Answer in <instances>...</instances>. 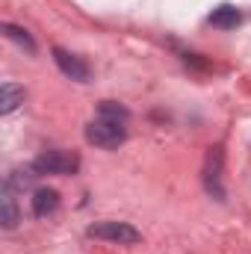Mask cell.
<instances>
[{
    "label": "cell",
    "instance_id": "1",
    "mask_svg": "<svg viewBox=\"0 0 251 254\" xmlns=\"http://www.w3.org/2000/svg\"><path fill=\"white\" fill-rule=\"evenodd\" d=\"M77 169H80V157L74 151H63V148L39 154L36 163H33L36 175H74Z\"/></svg>",
    "mask_w": 251,
    "mask_h": 254
},
{
    "label": "cell",
    "instance_id": "2",
    "mask_svg": "<svg viewBox=\"0 0 251 254\" xmlns=\"http://www.w3.org/2000/svg\"><path fill=\"white\" fill-rule=\"evenodd\" d=\"M127 139V130L125 125H116V122H104V119H95L86 125V142L95 145V148H119L122 142Z\"/></svg>",
    "mask_w": 251,
    "mask_h": 254
},
{
    "label": "cell",
    "instance_id": "3",
    "mask_svg": "<svg viewBox=\"0 0 251 254\" xmlns=\"http://www.w3.org/2000/svg\"><path fill=\"white\" fill-rule=\"evenodd\" d=\"M86 234L95 237V240L119 243V246H136V243L142 240V234H139L133 225H127V222H95V225H89Z\"/></svg>",
    "mask_w": 251,
    "mask_h": 254
},
{
    "label": "cell",
    "instance_id": "4",
    "mask_svg": "<svg viewBox=\"0 0 251 254\" xmlns=\"http://www.w3.org/2000/svg\"><path fill=\"white\" fill-rule=\"evenodd\" d=\"M54 63L60 65V71H63L65 77H71V80H77V83H89V77H92L89 65L83 63L80 57L68 54L65 48H54Z\"/></svg>",
    "mask_w": 251,
    "mask_h": 254
},
{
    "label": "cell",
    "instance_id": "5",
    "mask_svg": "<svg viewBox=\"0 0 251 254\" xmlns=\"http://www.w3.org/2000/svg\"><path fill=\"white\" fill-rule=\"evenodd\" d=\"M210 24L219 27V30H237L243 24V12L234 6V3H219L213 12H210Z\"/></svg>",
    "mask_w": 251,
    "mask_h": 254
},
{
    "label": "cell",
    "instance_id": "6",
    "mask_svg": "<svg viewBox=\"0 0 251 254\" xmlns=\"http://www.w3.org/2000/svg\"><path fill=\"white\" fill-rule=\"evenodd\" d=\"M24 86H18V83H12V80H6L3 86H0V113L3 116H9L12 110H18L21 104H24Z\"/></svg>",
    "mask_w": 251,
    "mask_h": 254
},
{
    "label": "cell",
    "instance_id": "7",
    "mask_svg": "<svg viewBox=\"0 0 251 254\" xmlns=\"http://www.w3.org/2000/svg\"><path fill=\"white\" fill-rule=\"evenodd\" d=\"M60 207V192L57 190H48V187H42V190L33 192V213L36 216H51L54 210Z\"/></svg>",
    "mask_w": 251,
    "mask_h": 254
},
{
    "label": "cell",
    "instance_id": "8",
    "mask_svg": "<svg viewBox=\"0 0 251 254\" xmlns=\"http://www.w3.org/2000/svg\"><path fill=\"white\" fill-rule=\"evenodd\" d=\"M95 119H104V122L125 125L127 119H130V113H127V107H122L119 101H101V104H98V113H95Z\"/></svg>",
    "mask_w": 251,
    "mask_h": 254
},
{
    "label": "cell",
    "instance_id": "9",
    "mask_svg": "<svg viewBox=\"0 0 251 254\" xmlns=\"http://www.w3.org/2000/svg\"><path fill=\"white\" fill-rule=\"evenodd\" d=\"M3 36H6L9 42L21 45L27 54H33V51H36V42H33V36H30L24 27H15V24H3Z\"/></svg>",
    "mask_w": 251,
    "mask_h": 254
},
{
    "label": "cell",
    "instance_id": "10",
    "mask_svg": "<svg viewBox=\"0 0 251 254\" xmlns=\"http://www.w3.org/2000/svg\"><path fill=\"white\" fill-rule=\"evenodd\" d=\"M0 222H3V228H15L21 219H18V207H15V198H12V192L6 190L3 192V198H0Z\"/></svg>",
    "mask_w": 251,
    "mask_h": 254
},
{
    "label": "cell",
    "instance_id": "11",
    "mask_svg": "<svg viewBox=\"0 0 251 254\" xmlns=\"http://www.w3.org/2000/svg\"><path fill=\"white\" fill-rule=\"evenodd\" d=\"M33 178H36V175H30V172H12L9 187H15V190H27V187L33 184Z\"/></svg>",
    "mask_w": 251,
    "mask_h": 254
}]
</instances>
